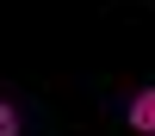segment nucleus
<instances>
[{
	"mask_svg": "<svg viewBox=\"0 0 155 136\" xmlns=\"http://www.w3.org/2000/svg\"><path fill=\"white\" fill-rule=\"evenodd\" d=\"M124 124H130L137 136H155V87H137L130 105H124Z\"/></svg>",
	"mask_w": 155,
	"mask_h": 136,
	"instance_id": "1",
	"label": "nucleus"
},
{
	"mask_svg": "<svg viewBox=\"0 0 155 136\" xmlns=\"http://www.w3.org/2000/svg\"><path fill=\"white\" fill-rule=\"evenodd\" d=\"M0 136H19V105H12V99L0 105Z\"/></svg>",
	"mask_w": 155,
	"mask_h": 136,
	"instance_id": "2",
	"label": "nucleus"
}]
</instances>
